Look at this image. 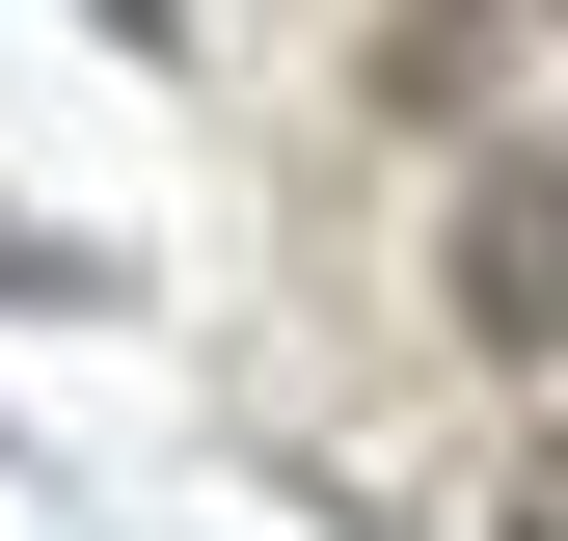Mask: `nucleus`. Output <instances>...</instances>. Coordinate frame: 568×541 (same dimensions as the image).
I'll list each match as a JSON object with an SVG mask.
<instances>
[{
	"label": "nucleus",
	"instance_id": "3",
	"mask_svg": "<svg viewBox=\"0 0 568 541\" xmlns=\"http://www.w3.org/2000/svg\"><path fill=\"white\" fill-rule=\"evenodd\" d=\"M487 541H568V433H541V460H515V488H487Z\"/></svg>",
	"mask_w": 568,
	"mask_h": 541
},
{
	"label": "nucleus",
	"instance_id": "4",
	"mask_svg": "<svg viewBox=\"0 0 568 541\" xmlns=\"http://www.w3.org/2000/svg\"><path fill=\"white\" fill-rule=\"evenodd\" d=\"M82 28H109V54H190V0H82Z\"/></svg>",
	"mask_w": 568,
	"mask_h": 541
},
{
	"label": "nucleus",
	"instance_id": "2",
	"mask_svg": "<svg viewBox=\"0 0 568 541\" xmlns=\"http://www.w3.org/2000/svg\"><path fill=\"white\" fill-rule=\"evenodd\" d=\"M487 82H515V0H406L352 54V109H406V135H487Z\"/></svg>",
	"mask_w": 568,
	"mask_h": 541
},
{
	"label": "nucleus",
	"instance_id": "1",
	"mask_svg": "<svg viewBox=\"0 0 568 541\" xmlns=\"http://www.w3.org/2000/svg\"><path fill=\"white\" fill-rule=\"evenodd\" d=\"M434 298H460V353H568V135H487L460 163V217H434Z\"/></svg>",
	"mask_w": 568,
	"mask_h": 541
}]
</instances>
